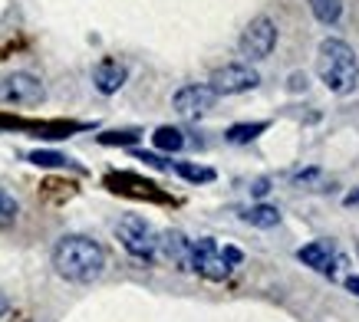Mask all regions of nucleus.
<instances>
[{
    "instance_id": "4be33fe9",
    "label": "nucleus",
    "mask_w": 359,
    "mask_h": 322,
    "mask_svg": "<svg viewBox=\"0 0 359 322\" xmlns=\"http://www.w3.org/2000/svg\"><path fill=\"white\" fill-rule=\"evenodd\" d=\"M346 290L359 296V276H346Z\"/></svg>"
},
{
    "instance_id": "a211bd4d",
    "label": "nucleus",
    "mask_w": 359,
    "mask_h": 322,
    "mask_svg": "<svg viewBox=\"0 0 359 322\" xmlns=\"http://www.w3.org/2000/svg\"><path fill=\"white\" fill-rule=\"evenodd\" d=\"M30 161L40 168H69V158L56 155V151H30Z\"/></svg>"
},
{
    "instance_id": "5701e85b",
    "label": "nucleus",
    "mask_w": 359,
    "mask_h": 322,
    "mask_svg": "<svg viewBox=\"0 0 359 322\" xmlns=\"http://www.w3.org/2000/svg\"><path fill=\"white\" fill-rule=\"evenodd\" d=\"M7 309H11V300H7V293L0 290V316H4Z\"/></svg>"
},
{
    "instance_id": "9b49d317",
    "label": "nucleus",
    "mask_w": 359,
    "mask_h": 322,
    "mask_svg": "<svg viewBox=\"0 0 359 322\" xmlns=\"http://www.w3.org/2000/svg\"><path fill=\"white\" fill-rule=\"evenodd\" d=\"M155 253H162L168 263H175V267H188L191 240H188L182 230H165V234H158V250H155Z\"/></svg>"
},
{
    "instance_id": "f8f14e48",
    "label": "nucleus",
    "mask_w": 359,
    "mask_h": 322,
    "mask_svg": "<svg viewBox=\"0 0 359 322\" xmlns=\"http://www.w3.org/2000/svg\"><path fill=\"white\" fill-rule=\"evenodd\" d=\"M241 220L250 227H261V230H267V227H277L280 224V211L271 204H254L250 211H244L241 214Z\"/></svg>"
},
{
    "instance_id": "b1692460",
    "label": "nucleus",
    "mask_w": 359,
    "mask_h": 322,
    "mask_svg": "<svg viewBox=\"0 0 359 322\" xmlns=\"http://www.w3.org/2000/svg\"><path fill=\"white\" fill-rule=\"evenodd\" d=\"M346 204H359V194H349V197H346Z\"/></svg>"
},
{
    "instance_id": "aec40b11",
    "label": "nucleus",
    "mask_w": 359,
    "mask_h": 322,
    "mask_svg": "<svg viewBox=\"0 0 359 322\" xmlns=\"http://www.w3.org/2000/svg\"><path fill=\"white\" fill-rule=\"evenodd\" d=\"M135 158H139V161H145V164H152V168H162V172H168V168H172V161L158 158V155H145V151H139Z\"/></svg>"
},
{
    "instance_id": "0eeeda50",
    "label": "nucleus",
    "mask_w": 359,
    "mask_h": 322,
    "mask_svg": "<svg viewBox=\"0 0 359 322\" xmlns=\"http://www.w3.org/2000/svg\"><path fill=\"white\" fill-rule=\"evenodd\" d=\"M261 76L250 63H228L211 73V92L215 96H238V92H248V89H257Z\"/></svg>"
},
{
    "instance_id": "2eb2a0df",
    "label": "nucleus",
    "mask_w": 359,
    "mask_h": 322,
    "mask_svg": "<svg viewBox=\"0 0 359 322\" xmlns=\"http://www.w3.org/2000/svg\"><path fill=\"white\" fill-rule=\"evenodd\" d=\"M152 141H155V148L158 151H182L185 148V135L175 129V125H162V129H155Z\"/></svg>"
},
{
    "instance_id": "20e7f679",
    "label": "nucleus",
    "mask_w": 359,
    "mask_h": 322,
    "mask_svg": "<svg viewBox=\"0 0 359 322\" xmlns=\"http://www.w3.org/2000/svg\"><path fill=\"white\" fill-rule=\"evenodd\" d=\"M116 237H119V244L135 260H152L155 250H158V230L139 214L122 217L119 224H116Z\"/></svg>"
},
{
    "instance_id": "dca6fc26",
    "label": "nucleus",
    "mask_w": 359,
    "mask_h": 322,
    "mask_svg": "<svg viewBox=\"0 0 359 322\" xmlns=\"http://www.w3.org/2000/svg\"><path fill=\"white\" fill-rule=\"evenodd\" d=\"M17 214H20L17 197H13L7 188H0V230H7V227L17 224Z\"/></svg>"
},
{
    "instance_id": "9d476101",
    "label": "nucleus",
    "mask_w": 359,
    "mask_h": 322,
    "mask_svg": "<svg viewBox=\"0 0 359 322\" xmlns=\"http://www.w3.org/2000/svg\"><path fill=\"white\" fill-rule=\"evenodd\" d=\"M126 79H129V69H126V63H119V59H102V63L93 69V83H96V89L102 96L119 92V89L126 86Z\"/></svg>"
},
{
    "instance_id": "f257e3e1",
    "label": "nucleus",
    "mask_w": 359,
    "mask_h": 322,
    "mask_svg": "<svg viewBox=\"0 0 359 322\" xmlns=\"http://www.w3.org/2000/svg\"><path fill=\"white\" fill-rule=\"evenodd\" d=\"M53 270L69 283H93L106 270V250L93 237L66 234L53 247Z\"/></svg>"
},
{
    "instance_id": "423d86ee",
    "label": "nucleus",
    "mask_w": 359,
    "mask_h": 322,
    "mask_svg": "<svg viewBox=\"0 0 359 322\" xmlns=\"http://www.w3.org/2000/svg\"><path fill=\"white\" fill-rule=\"evenodd\" d=\"M241 56L248 59V63H261L267 56L273 53V46H277V27H273L271 17H254L248 23V30L241 33Z\"/></svg>"
},
{
    "instance_id": "f03ea898",
    "label": "nucleus",
    "mask_w": 359,
    "mask_h": 322,
    "mask_svg": "<svg viewBox=\"0 0 359 322\" xmlns=\"http://www.w3.org/2000/svg\"><path fill=\"white\" fill-rule=\"evenodd\" d=\"M316 73L323 79V86L337 96H349L359 83V59L343 40H323L316 53Z\"/></svg>"
},
{
    "instance_id": "f3484780",
    "label": "nucleus",
    "mask_w": 359,
    "mask_h": 322,
    "mask_svg": "<svg viewBox=\"0 0 359 322\" xmlns=\"http://www.w3.org/2000/svg\"><path fill=\"white\" fill-rule=\"evenodd\" d=\"M310 10L320 23H337L343 13V4L339 0H310Z\"/></svg>"
},
{
    "instance_id": "412c9836",
    "label": "nucleus",
    "mask_w": 359,
    "mask_h": 322,
    "mask_svg": "<svg viewBox=\"0 0 359 322\" xmlns=\"http://www.w3.org/2000/svg\"><path fill=\"white\" fill-rule=\"evenodd\" d=\"M267 191H271V181H264V178H261V181H254V188H250V194H254V197H264Z\"/></svg>"
},
{
    "instance_id": "6ab92c4d",
    "label": "nucleus",
    "mask_w": 359,
    "mask_h": 322,
    "mask_svg": "<svg viewBox=\"0 0 359 322\" xmlns=\"http://www.w3.org/2000/svg\"><path fill=\"white\" fill-rule=\"evenodd\" d=\"M102 145H135L139 141V132H106V135H99Z\"/></svg>"
},
{
    "instance_id": "1a4fd4ad",
    "label": "nucleus",
    "mask_w": 359,
    "mask_h": 322,
    "mask_svg": "<svg viewBox=\"0 0 359 322\" xmlns=\"http://www.w3.org/2000/svg\"><path fill=\"white\" fill-rule=\"evenodd\" d=\"M297 260L306 263V267H313L316 273L333 276V273H337L333 263H339V253H337V247H333V240H313V244H306V247L297 250Z\"/></svg>"
},
{
    "instance_id": "4468645a",
    "label": "nucleus",
    "mask_w": 359,
    "mask_h": 322,
    "mask_svg": "<svg viewBox=\"0 0 359 322\" xmlns=\"http://www.w3.org/2000/svg\"><path fill=\"white\" fill-rule=\"evenodd\" d=\"M261 132H267V122H244V125H231V129L224 132V139H228L231 145H248V141H254Z\"/></svg>"
},
{
    "instance_id": "6e6552de",
    "label": "nucleus",
    "mask_w": 359,
    "mask_h": 322,
    "mask_svg": "<svg viewBox=\"0 0 359 322\" xmlns=\"http://www.w3.org/2000/svg\"><path fill=\"white\" fill-rule=\"evenodd\" d=\"M215 102H218V96L211 92V86H182L178 92H175V99H172L175 112H178L182 118L208 115V112L215 108Z\"/></svg>"
},
{
    "instance_id": "ddd939ff",
    "label": "nucleus",
    "mask_w": 359,
    "mask_h": 322,
    "mask_svg": "<svg viewBox=\"0 0 359 322\" xmlns=\"http://www.w3.org/2000/svg\"><path fill=\"white\" fill-rule=\"evenodd\" d=\"M172 172L178 174V178L191 181V184H208V181H215V172H211V168H201V164H195V161H175Z\"/></svg>"
},
{
    "instance_id": "39448f33",
    "label": "nucleus",
    "mask_w": 359,
    "mask_h": 322,
    "mask_svg": "<svg viewBox=\"0 0 359 322\" xmlns=\"http://www.w3.org/2000/svg\"><path fill=\"white\" fill-rule=\"evenodd\" d=\"M43 99H46V89L33 73H11L7 79H0V106L30 108V106H40Z\"/></svg>"
},
{
    "instance_id": "7ed1b4c3",
    "label": "nucleus",
    "mask_w": 359,
    "mask_h": 322,
    "mask_svg": "<svg viewBox=\"0 0 359 322\" xmlns=\"http://www.w3.org/2000/svg\"><path fill=\"white\" fill-rule=\"evenodd\" d=\"M244 253L238 247H218L215 237H201V240H191V253H188V270L201 273L205 279H221L231 276V270L238 267Z\"/></svg>"
}]
</instances>
